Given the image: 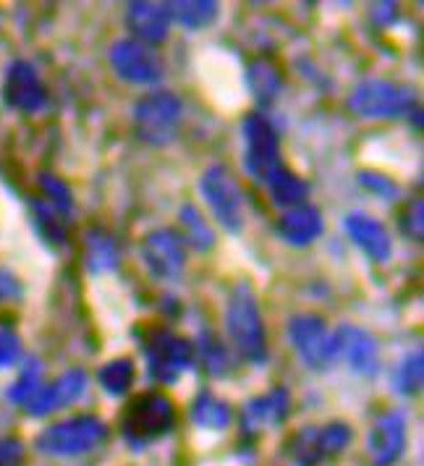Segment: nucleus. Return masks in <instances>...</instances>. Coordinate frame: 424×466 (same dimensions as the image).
<instances>
[{"instance_id":"f257e3e1","label":"nucleus","mask_w":424,"mask_h":466,"mask_svg":"<svg viewBox=\"0 0 424 466\" xmlns=\"http://www.w3.org/2000/svg\"><path fill=\"white\" fill-rule=\"evenodd\" d=\"M226 330L231 346L241 360L262 364L268 360V333H265V322L259 315V304H257L255 291L247 283H238L234 294L228 299V309H226Z\"/></svg>"},{"instance_id":"f03ea898","label":"nucleus","mask_w":424,"mask_h":466,"mask_svg":"<svg viewBox=\"0 0 424 466\" xmlns=\"http://www.w3.org/2000/svg\"><path fill=\"white\" fill-rule=\"evenodd\" d=\"M107 427L95 414H79L64 422L50 424L37 435V451L47 456H82L106 443Z\"/></svg>"},{"instance_id":"7ed1b4c3","label":"nucleus","mask_w":424,"mask_h":466,"mask_svg":"<svg viewBox=\"0 0 424 466\" xmlns=\"http://www.w3.org/2000/svg\"><path fill=\"white\" fill-rule=\"evenodd\" d=\"M184 118V103L178 95L157 89L149 92L134 106V128L136 137L149 147H166L176 139L178 124Z\"/></svg>"},{"instance_id":"20e7f679","label":"nucleus","mask_w":424,"mask_h":466,"mask_svg":"<svg viewBox=\"0 0 424 466\" xmlns=\"http://www.w3.org/2000/svg\"><path fill=\"white\" fill-rule=\"evenodd\" d=\"M244 131V168L257 184H270L280 166V139L276 127L262 116L249 113L241 124Z\"/></svg>"},{"instance_id":"39448f33","label":"nucleus","mask_w":424,"mask_h":466,"mask_svg":"<svg viewBox=\"0 0 424 466\" xmlns=\"http://www.w3.org/2000/svg\"><path fill=\"white\" fill-rule=\"evenodd\" d=\"M176 424V409L173 401L163 393H142L128 403L124 414V435L131 445L145 448L149 441L163 438Z\"/></svg>"},{"instance_id":"423d86ee","label":"nucleus","mask_w":424,"mask_h":466,"mask_svg":"<svg viewBox=\"0 0 424 466\" xmlns=\"http://www.w3.org/2000/svg\"><path fill=\"white\" fill-rule=\"evenodd\" d=\"M348 107L359 118L385 121V118H401L414 110V92L406 86L382 82V79H364L354 86Z\"/></svg>"},{"instance_id":"0eeeda50","label":"nucleus","mask_w":424,"mask_h":466,"mask_svg":"<svg viewBox=\"0 0 424 466\" xmlns=\"http://www.w3.org/2000/svg\"><path fill=\"white\" fill-rule=\"evenodd\" d=\"M199 191L210 205L212 215L226 231H241L244 226V194L236 176L226 166H210L199 178Z\"/></svg>"},{"instance_id":"6e6552de","label":"nucleus","mask_w":424,"mask_h":466,"mask_svg":"<svg viewBox=\"0 0 424 466\" xmlns=\"http://www.w3.org/2000/svg\"><path fill=\"white\" fill-rule=\"evenodd\" d=\"M145 354H147L149 375L157 382H176L197 357L194 343L181 336H176L173 330H152L145 340Z\"/></svg>"},{"instance_id":"1a4fd4ad","label":"nucleus","mask_w":424,"mask_h":466,"mask_svg":"<svg viewBox=\"0 0 424 466\" xmlns=\"http://www.w3.org/2000/svg\"><path fill=\"white\" fill-rule=\"evenodd\" d=\"M288 339L309 370H325L336 360V340L325 319L318 315H297L288 322Z\"/></svg>"},{"instance_id":"9d476101","label":"nucleus","mask_w":424,"mask_h":466,"mask_svg":"<svg viewBox=\"0 0 424 466\" xmlns=\"http://www.w3.org/2000/svg\"><path fill=\"white\" fill-rule=\"evenodd\" d=\"M110 66L128 85H155L163 79V61L149 45L136 40H116L110 47Z\"/></svg>"},{"instance_id":"9b49d317","label":"nucleus","mask_w":424,"mask_h":466,"mask_svg":"<svg viewBox=\"0 0 424 466\" xmlns=\"http://www.w3.org/2000/svg\"><path fill=\"white\" fill-rule=\"evenodd\" d=\"M142 262L157 280H176L187 268L184 238L170 228H155L142 238Z\"/></svg>"},{"instance_id":"f8f14e48","label":"nucleus","mask_w":424,"mask_h":466,"mask_svg":"<svg viewBox=\"0 0 424 466\" xmlns=\"http://www.w3.org/2000/svg\"><path fill=\"white\" fill-rule=\"evenodd\" d=\"M3 103L24 116H35L47 106V92L37 68L29 61H14L3 76Z\"/></svg>"},{"instance_id":"ddd939ff","label":"nucleus","mask_w":424,"mask_h":466,"mask_svg":"<svg viewBox=\"0 0 424 466\" xmlns=\"http://www.w3.org/2000/svg\"><path fill=\"white\" fill-rule=\"evenodd\" d=\"M86 388H89V378L85 370H68L56 382L43 385L29 401L24 403V411L29 417H47L58 409H66L79 399H85Z\"/></svg>"},{"instance_id":"4468645a","label":"nucleus","mask_w":424,"mask_h":466,"mask_svg":"<svg viewBox=\"0 0 424 466\" xmlns=\"http://www.w3.org/2000/svg\"><path fill=\"white\" fill-rule=\"evenodd\" d=\"M170 5L168 3H152V0H136L128 3L126 8V26L131 29V40L149 45H163L170 35Z\"/></svg>"},{"instance_id":"2eb2a0df","label":"nucleus","mask_w":424,"mask_h":466,"mask_svg":"<svg viewBox=\"0 0 424 466\" xmlns=\"http://www.w3.org/2000/svg\"><path fill=\"white\" fill-rule=\"evenodd\" d=\"M406 445V420L399 411L382 414L378 422L372 424L369 438H367V453L375 466H393L403 453Z\"/></svg>"},{"instance_id":"dca6fc26","label":"nucleus","mask_w":424,"mask_h":466,"mask_svg":"<svg viewBox=\"0 0 424 466\" xmlns=\"http://www.w3.org/2000/svg\"><path fill=\"white\" fill-rule=\"evenodd\" d=\"M336 340V360L343 357L346 364L357 372V375H375L378 372V343L375 339L354 325H343L333 333Z\"/></svg>"},{"instance_id":"f3484780","label":"nucleus","mask_w":424,"mask_h":466,"mask_svg":"<svg viewBox=\"0 0 424 466\" xmlns=\"http://www.w3.org/2000/svg\"><path fill=\"white\" fill-rule=\"evenodd\" d=\"M291 411V396L286 388H273L262 396H257L252 401L244 406L241 411V424H244V432L255 435L262 430H270V427H280L286 422Z\"/></svg>"},{"instance_id":"a211bd4d","label":"nucleus","mask_w":424,"mask_h":466,"mask_svg":"<svg viewBox=\"0 0 424 466\" xmlns=\"http://www.w3.org/2000/svg\"><path fill=\"white\" fill-rule=\"evenodd\" d=\"M343 228L369 259L388 262L390 255H393V238H390V233L380 220H375V218H369L364 212H351V215H346Z\"/></svg>"},{"instance_id":"6ab92c4d","label":"nucleus","mask_w":424,"mask_h":466,"mask_svg":"<svg viewBox=\"0 0 424 466\" xmlns=\"http://www.w3.org/2000/svg\"><path fill=\"white\" fill-rule=\"evenodd\" d=\"M322 215L312 205H298L280 215L278 220V233L286 244L291 247H309L312 241H318L322 233Z\"/></svg>"},{"instance_id":"aec40b11","label":"nucleus","mask_w":424,"mask_h":466,"mask_svg":"<svg viewBox=\"0 0 424 466\" xmlns=\"http://www.w3.org/2000/svg\"><path fill=\"white\" fill-rule=\"evenodd\" d=\"M121 262L118 255V244L113 236H107L103 228H92L86 233V268L89 273L100 276V273H110L116 270Z\"/></svg>"},{"instance_id":"412c9836","label":"nucleus","mask_w":424,"mask_h":466,"mask_svg":"<svg viewBox=\"0 0 424 466\" xmlns=\"http://www.w3.org/2000/svg\"><path fill=\"white\" fill-rule=\"evenodd\" d=\"M29 210H32L35 228H37V233H40V238H43L45 244H50V247H64L66 238H68L64 212L56 210L50 202H45L43 197L32 199Z\"/></svg>"},{"instance_id":"4be33fe9","label":"nucleus","mask_w":424,"mask_h":466,"mask_svg":"<svg viewBox=\"0 0 424 466\" xmlns=\"http://www.w3.org/2000/svg\"><path fill=\"white\" fill-rule=\"evenodd\" d=\"M247 86L252 92V97L259 100L262 106L273 103L280 89H283V76L276 68V64L270 61H255V64L247 68Z\"/></svg>"},{"instance_id":"5701e85b","label":"nucleus","mask_w":424,"mask_h":466,"mask_svg":"<svg viewBox=\"0 0 424 466\" xmlns=\"http://www.w3.org/2000/svg\"><path fill=\"white\" fill-rule=\"evenodd\" d=\"M191 420L202 430H226L234 420V411L223 399H217L212 393H202L191 403Z\"/></svg>"},{"instance_id":"b1692460","label":"nucleus","mask_w":424,"mask_h":466,"mask_svg":"<svg viewBox=\"0 0 424 466\" xmlns=\"http://www.w3.org/2000/svg\"><path fill=\"white\" fill-rule=\"evenodd\" d=\"M268 189H270V197H273V202H276L278 208L291 210V208L304 205V199H307V194H309V184L301 181L297 173L280 168L276 176L270 178Z\"/></svg>"},{"instance_id":"393cba45","label":"nucleus","mask_w":424,"mask_h":466,"mask_svg":"<svg viewBox=\"0 0 424 466\" xmlns=\"http://www.w3.org/2000/svg\"><path fill=\"white\" fill-rule=\"evenodd\" d=\"M173 22H178L187 29H205L210 26L220 8L212 0H181V3H168Z\"/></svg>"},{"instance_id":"a878e982","label":"nucleus","mask_w":424,"mask_h":466,"mask_svg":"<svg viewBox=\"0 0 424 466\" xmlns=\"http://www.w3.org/2000/svg\"><path fill=\"white\" fill-rule=\"evenodd\" d=\"M181 226H184V244H191L197 252H210L215 247V231L210 223L205 220V215L199 212L197 205H184L181 208Z\"/></svg>"},{"instance_id":"bb28decb","label":"nucleus","mask_w":424,"mask_h":466,"mask_svg":"<svg viewBox=\"0 0 424 466\" xmlns=\"http://www.w3.org/2000/svg\"><path fill=\"white\" fill-rule=\"evenodd\" d=\"M97 380L110 396H124L134 382V361L126 360V357L107 361L106 367L97 372Z\"/></svg>"},{"instance_id":"cd10ccee","label":"nucleus","mask_w":424,"mask_h":466,"mask_svg":"<svg viewBox=\"0 0 424 466\" xmlns=\"http://www.w3.org/2000/svg\"><path fill=\"white\" fill-rule=\"evenodd\" d=\"M43 388V364L37 360H29L22 367V375L16 378V382L8 390V399L16 403H26L37 390Z\"/></svg>"},{"instance_id":"c85d7f7f","label":"nucleus","mask_w":424,"mask_h":466,"mask_svg":"<svg viewBox=\"0 0 424 466\" xmlns=\"http://www.w3.org/2000/svg\"><path fill=\"white\" fill-rule=\"evenodd\" d=\"M37 184H40V189H43L45 202H50L56 210L64 212V215H71V210H74V194H71L66 181H61V178L53 176V173H40Z\"/></svg>"},{"instance_id":"c756f323","label":"nucleus","mask_w":424,"mask_h":466,"mask_svg":"<svg viewBox=\"0 0 424 466\" xmlns=\"http://www.w3.org/2000/svg\"><path fill=\"white\" fill-rule=\"evenodd\" d=\"M396 388L403 396H414L422 388V351H411L396 370Z\"/></svg>"},{"instance_id":"7c9ffc66","label":"nucleus","mask_w":424,"mask_h":466,"mask_svg":"<svg viewBox=\"0 0 424 466\" xmlns=\"http://www.w3.org/2000/svg\"><path fill=\"white\" fill-rule=\"evenodd\" d=\"M351 430L346 424H328L318 432V451L319 456H336L340 451H346V445L351 443Z\"/></svg>"},{"instance_id":"2f4dec72","label":"nucleus","mask_w":424,"mask_h":466,"mask_svg":"<svg viewBox=\"0 0 424 466\" xmlns=\"http://www.w3.org/2000/svg\"><path fill=\"white\" fill-rule=\"evenodd\" d=\"M199 357H202L207 372H212V375H226L228 372V351H226V343H220V340L215 339H202Z\"/></svg>"},{"instance_id":"473e14b6","label":"nucleus","mask_w":424,"mask_h":466,"mask_svg":"<svg viewBox=\"0 0 424 466\" xmlns=\"http://www.w3.org/2000/svg\"><path fill=\"white\" fill-rule=\"evenodd\" d=\"M19 357H22V340L14 330L3 328L0 330V370L14 367L19 361Z\"/></svg>"},{"instance_id":"72a5a7b5","label":"nucleus","mask_w":424,"mask_h":466,"mask_svg":"<svg viewBox=\"0 0 424 466\" xmlns=\"http://www.w3.org/2000/svg\"><path fill=\"white\" fill-rule=\"evenodd\" d=\"M359 181L367 189L375 191L378 197H382V199H396V194H399V187L390 178L380 176V173H361Z\"/></svg>"},{"instance_id":"f704fd0d","label":"nucleus","mask_w":424,"mask_h":466,"mask_svg":"<svg viewBox=\"0 0 424 466\" xmlns=\"http://www.w3.org/2000/svg\"><path fill=\"white\" fill-rule=\"evenodd\" d=\"M24 461V445L16 438L0 441V466H19Z\"/></svg>"},{"instance_id":"c9c22d12","label":"nucleus","mask_w":424,"mask_h":466,"mask_svg":"<svg viewBox=\"0 0 424 466\" xmlns=\"http://www.w3.org/2000/svg\"><path fill=\"white\" fill-rule=\"evenodd\" d=\"M403 231L409 233L411 238H422V199L411 202L409 210L403 215Z\"/></svg>"},{"instance_id":"e433bc0d","label":"nucleus","mask_w":424,"mask_h":466,"mask_svg":"<svg viewBox=\"0 0 424 466\" xmlns=\"http://www.w3.org/2000/svg\"><path fill=\"white\" fill-rule=\"evenodd\" d=\"M22 297V286L19 278L8 270H0V301H11V299Z\"/></svg>"}]
</instances>
